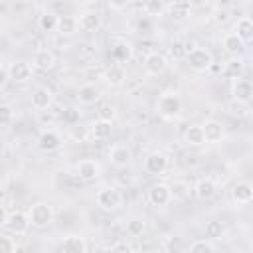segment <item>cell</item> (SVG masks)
I'll return each instance as SVG.
<instances>
[{
  "instance_id": "20",
  "label": "cell",
  "mask_w": 253,
  "mask_h": 253,
  "mask_svg": "<svg viewBox=\"0 0 253 253\" xmlns=\"http://www.w3.org/2000/svg\"><path fill=\"white\" fill-rule=\"evenodd\" d=\"M32 63H34V67H38L42 71H49L55 67V53L49 49H38L32 57Z\"/></svg>"
},
{
  "instance_id": "26",
  "label": "cell",
  "mask_w": 253,
  "mask_h": 253,
  "mask_svg": "<svg viewBox=\"0 0 253 253\" xmlns=\"http://www.w3.org/2000/svg\"><path fill=\"white\" fill-rule=\"evenodd\" d=\"M192 192H194V188H190V184L186 180H174L170 184V194H172L174 202H186Z\"/></svg>"
},
{
  "instance_id": "1",
  "label": "cell",
  "mask_w": 253,
  "mask_h": 253,
  "mask_svg": "<svg viewBox=\"0 0 253 253\" xmlns=\"http://www.w3.org/2000/svg\"><path fill=\"white\" fill-rule=\"evenodd\" d=\"M2 225H4V229L8 231V233H12V235H26L28 233V229H30V225H32V221H30V215H28V211H22V210H14V211H6L4 213V217H2Z\"/></svg>"
},
{
  "instance_id": "4",
  "label": "cell",
  "mask_w": 253,
  "mask_h": 253,
  "mask_svg": "<svg viewBox=\"0 0 253 253\" xmlns=\"http://www.w3.org/2000/svg\"><path fill=\"white\" fill-rule=\"evenodd\" d=\"M28 215H30V221H32L34 227H47L53 221V215L55 213H53L51 204H47V202H36L28 210Z\"/></svg>"
},
{
  "instance_id": "6",
  "label": "cell",
  "mask_w": 253,
  "mask_h": 253,
  "mask_svg": "<svg viewBox=\"0 0 253 253\" xmlns=\"http://www.w3.org/2000/svg\"><path fill=\"white\" fill-rule=\"evenodd\" d=\"M148 202L154 208H166L172 202V194H170V184L164 182H156L148 188Z\"/></svg>"
},
{
  "instance_id": "15",
  "label": "cell",
  "mask_w": 253,
  "mask_h": 253,
  "mask_svg": "<svg viewBox=\"0 0 253 253\" xmlns=\"http://www.w3.org/2000/svg\"><path fill=\"white\" fill-rule=\"evenodd\" d=\"M63 253H87V241L79 233H69L61 239Z\"/></svg>"
},
{
  "instance_id": "31",
  "label": "cell",
  "mask_w": 253,
  "mask_h": 253,
  "mask_svg": "<svg viewBox=\"0 0 253 253\" xmlns=\"http://www.w3.org/2000/svg\"><path fill=\"white\" fill-rule=\"evenodd\" d=\"M89 128H91V136H93V138H97V140H105V138H109L111 132H113V123L97 119Z\"/></svg>"
},
{
  "instance_id": "8",
  "label": "cell",
  "mask_w": 253,
  "mask_h": 253,
  "mask_svg": "<svg viewBox=\"0 0 253 253\" xmlns=\"http://www.w3.org/2000/svg\"><path fill=\"white\" fill-rule=\"evenodd\" d=\"M231 97H233V101L243 103V105L253 101V81L243 79V77L235 79L231 85Z\"/></svg>"
},
{
  "instance_id": "9",
  "label": "cell",
  "mask_w": 253,
  "mask_h": 253,
  "mask_svg": "<svg viewBox=\"0 0 253 253\" xmlns=\"http://www.w3.org/2000/svg\"><path fill=\"white\" fill-rule=\"evenodd\" d=\"M75 170H77V176H79L81 180H85V182H93V180H97L99 174H101L99 162H97V160H91V158L79 160L77 166H75Z\"/></svg>"
},
{
  "instance_id": "33",
  "label": "cell",
  "mask_w": 253,
  "mask_h": 253,
  "mask_svg": "<svg viewBox=\"0 0 253 253\" xmlns=\"http://www.w3.org/2000/svg\"><path fill=\"white\" fill-rule=\"evenodd\" d=\"M168 53H170V57H172L174 61H182V59H186V57H188V43H186V42L176 40V42H172V43H170Z\"/></svg>"
},
{
  "instance_id": "17",
  "label": "cell",
  "mask_w": 253,
  "mask_h": 253,
  "mask_svg": "<svg viewBox=\"0 0 253 253\" xmlns=\"http://www.w3.org/2000/svg\"><path fill=\"white\" fill-rule=\"evenodd\" d=\"M77 101L81 103V105H93V103H97L99 101V97H101V89L95 85V83H83L79 89H77Z\"/></svg>"
},
{
  "instance_id": "36",
  "label": "cell",
  "mask_w": 253,
  "mask_h": 253,
  "mask_svg": "<svg viewBox=\"0 0 253 253\" xmlns=\"http://www.w3.org/2000/svg\"><path fill=\"white\" fill-rule=\"evenodd\" d=\"M166 6L168 4L162 0H148L142 4V10L146 12V16H162L166 12Z\"/></svg>"
},
{
  "instance_id": "29",
  "label": "cell",
  "mask_w": 253,
  "mask_h": 253,
  "mask_svg": "<svg viewBox=\"0 0 253 253\" xmlns=\"http://www.w3.org/2000/svg\"><path fill=\"white\" fill-rule=\"evenodd\" d=\"M186 142L190 146H202L206 144V134H204V126L202 125H190L186 128V134H184Z\"/></svg>"
},
{
  "instance_id": "41",
  "label": "cell",
  "mask_w": 253,
  "mask_h": 253,
  "mask_svg": "<svg viewBox=\"0 0 253 253\" xmlns=\"http://www.w3.org/2000/svg\"><path fill=\"white\" fill-rule=\"evenodd\" d=\"M0 119H2V128H8L12 125V119H14V111L8 103H2L0 105Z\"/></svg>"
},
{
  "instance_id": "42",
  "label": "cell",
  "mask_w": 253,
  "mask_h": 253,
  "mask_svg": "<svg viewBox=\"0 0 253 253\" xmlns=\"http://www.w3.org/2000/svg\"><path fill=\"white\" fill-rule=\"evenodd\" d=\"M91 134V128H87V126H71V138L73 140H85L87 136Z\"/></svg>"
},
{
  "instance_id": "18",
  "label": "cell",
  "mask_w": 253,
  "mask_h": 253,
  "mask_svg": "<svg viewBox=\"0 0 253 253\" xmlns=\"http://www.w3.org/2000/svg\"><path fill=\"white\" fill-rule=\"evenodd\" d=\"M10 79L14 83H26L32 79V65L28 61H14L10 63Z\"/></svg>"
},
{
  "instance_id": "37",
  "label": "cell",
  "mask_w": 253,
  "mask_h": 253,
  "mask_svg": "<svg viewBox=\"0 0 253 253\" xmlns=\"http://www.w3.org/2000/svg\"><path fill=\"white\" fill-rule=\"evenodd\" d=\"M188 253H215V247L210 239H196V241H192Z\"/></svg>"
},
{
  "instance_id": "14",
  "label": "cell",
  "mask_w": 253,
  "mask_h": 253,
  "mask_svg": "<svg viewBox=\"0 0 253 253\" xmlns=\"http://www.w3.org/2000/svg\"><path fill=\"white\" fill-rule=\"evenodd\" d=\"M215 192H217V184H215L213 178H200L194 186V196L198 200H204V202L211 200L215 196Z\"/></svg>"
},
{
  "instance_id": "44",
  "label": "cell",
  "mask_w": 253,
  "mask_h": 253,
  "mask_svg": "<svg viewBox=\"0 0 253 253\" xmlns=\"http://www.w3.org/2000/svg\"><path fill=\"white\" fill-rule=\"evenodd\" d=\"M10 79V63H2V71H0V85L4 87Z\"/></svg>"
},
{
  "instance_id": "13",
  "label": "cell",
  "mask_w": 253,
  "mask_h": 253,
  "mask_svg": "<svg viewBox=\"0 0 253 253\" xmlns=\"http://www.w3.org/2000/svg\"><path fill=\"white\" fill-rule=\"evenodd\" d=\"M166 65H168L166 57L162 53H158V51H150L144 57V71L148 75H160L166 69Z\"/></svg>"
},
{
  "instance_id": "39",
  "label": "cell",
  "mask_w": 253,
  "mask_h": 253,
  "mask_svg": "<svg viewBox=\"0 0 253 253\" xmlns=\"http://www.w3.org/2000/svg\"><path fill=\"white\" fill-rule=\"evenodd\" d=\"M144 227H146V221L142 217H134V219H130L126 223V233L132 235V237H136V235H142Z\"/></svg>"
},
{
  "instance_id": "19",
  "label": "cell",
  "mask_w": 253,
  "mask_h": 253,
  "mask_svg": "<svg viewBox=\"0 0 253 253\" xmlns=\"http://www.w3.org/2000/svg\"><path fill=\"white\" fill-rule=\"evenodd\" d=\"M101 14L95 10H85L79 14V28L83 32H97L101 28Z\"/></svg>"
},
{
  "instance_id": "43",
  "label": "cell",
  "mask_w": 253,
  "mask_h": 253,
  "mask_svg": "<svg viewBox=\"0 0 253 253\" xmlns=\"http://www.w3.org/2000/svg\"><path fill=\"white\" fill-rule=\"evenodd\" d=\"M109 253H134V249H132V245H128L126 241H117V243L111 247Z\"/></svg>"
},
{
  "instance_id": "45",
  "label": "cell",
  "mask_w": 253,
  "mask_h": 253,
  "mask_svg": "<svg viewBox=\"0 0 253 253\" xmlns=\"http://www.w3.org/2000/svg\"><path fill=\"white\" fill-rule=\"evenodd\" d=\"M215 20H217V22H225V20H227V12H221V14H217V16H215Z\"/></svg>"
},
{
  "instance_id": "23",
  "label": "cell",
  "mask_w": 253,
  "mask_h": 253,
  "mask_svg": "<svg viewBox=\"0 0 253 253\" xmlns=\"http://www.w3.org/2000/svg\"><path fill=\"white\" fill-rule=\"evenodd\" d=\"M231 198L235 204H249L253 200V184L249 182H237L231 188Z\"/></svg>"
},
{
  "instance_id": "2",
  "label": "cell",
  "mask_w": 253,
  "mask_h": 253,
  "mask_svg": "<svg viewBox=\"0 0 253 253\" xmlns=\"http://www.w3.org/2000/svg\"><path fill=\"white\" fill-rule=\"evenodd\" d=\"M156 111L160 113V117L172 121V119H178L180 113H182V99L176 91H166L158 97V103H156Z\"/></svg>"
},
{
  "instance_id": "5",
  "label": "cell",
  "mask_w": 253,
  "mask_h": 253,
  "mask_svg": "<svg viewBox=\"0 0 253 253\" xmlns=\"http://www.w3.org/2000/svg\"><path fill=\"white\" fill-rule=\"evenodd\" d=\"M186 61H188V65H190L194 71H198V73L208 71V69L213 67V55H211V51H208L206 47H194L192 51H188Z\"/></svg>"
},
{
  "instance_id": "3",
  "label": "cell",
  "mask_w": 253,
  "mask_h": 253,
  "mask_svg": "<svg viewBox=\"0 0 253 253\" xmlns=\"http://www.w3.org/2000/svg\"><path fill=\"white\" fill-rule=\"evenodd\" d=\"M123 192L117 188V186H105V188H101L99 192H97V196H95V202H97V206L101 208V210H105V211H115V210H119L121 206H123Z\"/></svg>"
},
{
  "instance_id": "10",
  "label": "cell",
  "mask_w": 253,
  "mask_h": 253,
  "mask_svg": "<svg viewBox=\"0 0 253 253\" xmlns=\"http://www.w3.org/2000/svg\"><path fill=\"white\" fill-rule=\"evenodd\" d=\"M168 168V158L166 154L162 152H150L146 158H144V170L152 176H158V174H164Z\"/></svg>"
},
{
  "instance_id": "12",
  "label": "cell",
  "mask_w": 253,
  "mask_h": 253,
  "mask_svg": "<svg viewBox=\"0 0 253 253\" xmlns=\"http://www.w3.org/2000/svg\"><path fill=\"white\" fill-rule=\"evenodd\" d=\"M51 105H53V93H51L47 87L40 85V87H36V89L32 91V107H34L36 111H45V109H49Z\"/></svg>"
},
{
  "instance_id": "35",
  "label": "cell",
  "mask_w": 253,
  "mask_h": 253,
  "mask_svg": "<svg viewBox=\"0 0 253 253\" xmlns=\"http://www.w3.org/2000/svg\"><path fill=\"white\" fill-rule=\"evenodd\" d=\"M190 10H192L190 2H172V4L166 6V12L170 16H174V18H184V16L190 14Z\"/></svg>"
},
{
  "instance_id": "25",
  "label": "cell",
  "mask_w": 253,
  "mask_h": 253,
  "mask_svg": "<svg viewBox=\"0 0 253 253\" xmlns=\"http://www.w3.org/2000/svg\"><path fill=\"white\" fill-rule=\"evenodd\" d=\"M105 81L111 85V87H121L123 83H125V79H126V73H125V69H123V65H119V63H115V65H109L107 69H105Z\"/></svg>"
},
{
  "instance_id": "32",
  "label": "cell",
  "mask_w": 253,
  "mask_h": 253,
  "mask_svg": "<svg viewBox=\"0 0 253 253\" xmlns=\"http://www.w3.org/2000/svg\"><path fill=\"white\" fill-rule=\"evenodd\" d=\"M97 119L113 123V121L117 119V107H115L111 101H101V103L97 105Z\"/></svg>"
},
{
  "instance_id": "27",
  "label": "cell",
  "mask_w": 253,
  "mask_h": 253,
  "mask_svg": "<svg viewBox=\"0 0 253 253\" xmlns=\"http://www.w3.org/2000/svg\"><path fill=\"white\" fill-rule=\"evenodd\" d=\"M77 30H79V18H77V16H71V14L59 16L57 32H59L61 36H73Z\"/></svg>"
},
{
  "instance_id": "7",
  "label": "cell",
  "mask_w": 253,
  "mask_h": 253,
  "mask_svg": "<svg viewBox=\"0 0 253 253\" xmlns=\"http://www.w3.org/2000/svg\"><path fill=\"white\" fill-rule=\"evenodd\" d=\"M63 144V136L53 130V128H47V130H42L40 136H38V146L43 150V152H55L59 150Z\"/></svg>"
},
{
  "instance_id": "34",
  "label": "cell",
  "mask_w": 253,
  "mask_h": 253,
  "mask_svg": "<svg viewBox=\"0 0 253 253\" xmlns=\"http://www.w3.org/2000/svg\"><path fill=\"white\" fill-rule=\"evenodd\" d=\"M204 231H206L208 239H221L223 237V223L217 219H210V221H206Z\"/></svg>"
},
{
  "instance_id": "40",
  "label": "cell",
  "mask_w": 253,
  "mask_h": 253,
  "mask_svg": "<svg viewBox=\"0 0 253 253\" xmlns=\"http://www.w3.org/2000/svg\"><path fill=\"white\" fill-rule=\"evenodd\" d=\"M14 237H16V235H12V233H4V235H2V241H0L2 249H0V253H16L18 239H14Z\"/></svg>"
},
{
  "instance_id": "21",
  "label": "cell",
  "mask_w": 253,
  "mask_h": 253,
  "mask_svg": "<svg viewBox=\"0 0 253 253\" xmlns=\"http://www.w3.org/2000/svg\"><path fill=\"white\" fill-rule=\"evenodd\" d=\"M111 55H113V59L121 65V63H126L130 57H132V45L128 43V42H125V40H119V42H115L113 45H111Z\"/></svg>"
},
{
  "instance_id": "22",
  "label": "cell",
  "mask_w": 253,
  "mask_h": 253,
  "mask_svg": "<svg viewBox=\"0 0 253 253\" xmlns=\"http://www.w3.org/2000/svg\"><path fill=\"white\" fill-rule=\"evenodd\" d=\"M243 69H245V61L237 55V57H229L225 63H223V69H221V75L223 77H227V79H239L241 77V73H243Z\"/></svg>"
},
{
  "instance_id": "46",
  "label": "cell",
  "mask_w": 253,
  "mask_h": 253,
  "mask_svg": "<svg viewBox=\"0 0 253 253\" xmlns=\"http://www.w3.org/2000/svg\"><path fill=\"white\" fill-rule=\"evenodd\" d=\"M251 253H253V243H251Z\"/></svg>"
},
{
  "instance_id": "16",
  "label": "cell",
  "mask_w": 253,
  "mask_h": 253,
  "mask_svg": "<svg viewBox=\"0 0 253 253\" xmlns=\"http://www.w3.org/2000/svg\"><path fill=\"white\" fill-rule=\"evenodd\" d=\"M202 126H204L206 142H210V144H217V142H221V140H223V134H225V130H223V125H221L219 121H215V119H210V121H206Z\"/></svg>"
},
{
  "instance_id": "24",
  "label": "cell",
  "mask_w": 253,
  "mask_h": 253,
  "mask_svg": "<svg viewBox=\"0 0 253 253\" xmlns=\"http://www.w3.org/2000/svg\"><path fill=\"white\" fill-rule=\"evenodd\" d=\"M221 43H223V49L231 55V57H237L239 53H241V49L245 47V43H243V40L235 34V32H229V34H225L223 36V40H221Z\"/></svg>"
},
{
  "instance_id": "28",
  "label": "cell",
  "mask_w": 253,
  "mask_h": 253,
  "mask_svg": "<svg viewBox=\"0 0 253 253\" xmlns=\"http://www.w3.org/2000/svg\"><path fill=\"white\" fill-rule=\"evenodd\" d=\"M38 26H40L42 32H55L57 26H59V16L55 12H51V10H45L38 18Z\"/></svg>"
},
{
  "instance_id": "38",
  "label": "cell",
  "mask_w": 253,
  "mask_h": 253,
  "mask_svg": "<svg viewBox=\"0 0 253 253\" xmlns=\"http://www.w3.org/2000/svg\"><path fill=\"white\" fill-rule=\"evenodd\" d=\"M79 117H81V113H79V109H77V107H65V109H63V113H61L63 123H65V125H69V126H75V125L79 123Z\"/></svg>"
},
{
  "instance_id": "30",
  "label": "cell",
  "mask_w": 253,
  "mask_h": 253,
  "mask_svg": "<svg viewBox=\"0 0 253 253\" xmlns=\"http://www.w3.org/2000/svg\"><path fill=\"white\" fill-rule=\"evenodd\" d=\"M235 34L243 40V43L245 42H253V20L249 16L239 18L237 24H235Z\"/></svg>"
},
{
  "instance_id": "11",
  "label": "cell",
  "mask_w": 253,
  "mask_h": 253,
  "mask_svg": "<svg viewBox=\"0 0 253 253\" xmlns=\"http://www.w3.org/2000/svg\"><path fill=\"white\" fill-rule=\"evenodd\" d=\"M109 160L115 164V166H119V168H125V166H128L130 164V160H132V150L126 146V144H113L111 146V150H109Z\"/></svg>"
}]
</instances>
